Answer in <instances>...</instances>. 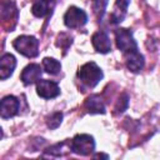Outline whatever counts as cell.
I'll list each match as a JSON object with an SVG mask.
<instances>
[{"mask_svg":"<svg viewBox=\"0 0 160 160\" xmlns=\"http://www.w3.org/2000/svg\"><path fill=\"white\" fill-rule=\"evenodd\" d=\"M14 48L18 52L26 58H35L39 55V40L30 35H21L18 36L14 42Z\"/></svg>","mask_w":160,"mask_h":160,"instance_id":"obj_1","label":"cell"},{"mask_svg":"<svg viewBox=\"0 0 160 160\" xmlns=\"http://www.w3.org/2000/svg\"><path fill=\"white\" fill-rule=\"evenodd\" d=\"M78 78L89 88H94L99 84V81L102 79V71L101 69L92 61L84 64L79 71H78Z\"/></svg>","mask_w":160,"mask_h":160,"instance_id":"obj_2","label":"cell"},{"mask_svg":"<svg viewBox=\"0 0 160 160\" xmlns=\"http://www.w3.org/2000/svg\"><path fill=\"white\" fill-rule=\"evenodd\" d=\"M94 149H95L94 138L88 134H78L70 141V150L78 155L88 156L94 151Z\"/></svg>","mask_w":160,"mask_h":160,"instance_id":"obj_3","label":"cell"},{"mask_svg":"<svg viewBox=\"0 0 160 160\" xmlns=\"http://www.w3.org/2000/svg\"><path fill=\"white\" fill-rule=\"evenodd\" d=\"M88 22V15L84 10L76 8V6H71L68 9V11L64 15V24L70 28V29H75V28H80L82 25H85Z\"/></svg>","mask_w":160,"mask_h":160,"instance_id":"obj_4","label":"cell"},{"mask_svg":"<svg viewBox=\"0 0 160 160\" xmlns=\"http://www.w3.org/2000/svg\"><path fill=\"white\" fill-rule=\"evenodd\" d=\"M115 40L118 49H120L124 54L138 49V44L132 36V32L128 29H118L115 31Z\"/></svg>","mask_w":160,"mask_h":160,"instance_id":"obj_5","label":"cell"},{"mask_svg":"<svg viewBox=\"0 0 160 160\" xmlns=\"http://www.w3.org/2000/svg\"><path fill=\"white\" fill-rule=\"evenodd\" d=\"M36 94L42 99H52L60 94V88L55 81L39 80L36 82Z\"/></svg>","mask_w":160,"mask_h":160,"instance_id":"obj_6","label":"cell"},{"mask_svg":"<svg viewBox=\"0 0 160 160\" xmlns=\"http://www.w3.org/2000/svg\"><path fill=\"white\" fill-rule=\"evenodd\" d=\"M19 100L12 95H8L0 102V115L2 119H10L19 112Z\"/></svg>","mask_w":160,"mask_h":160,"instance_id":"obj_7","label":"cell"},{"mask_svg":"<svg viewBox=\"0 0 160 160\" xmlns=\"http://www.w3.org/2000/svg\"><path fill=\"white\" fill-rule=\"evenodd\" d=\"M41 74H42V71H41L40 65L29 64L28 66L24 68V70L20 75V79L25 85H31V84H35L40 80Z\"/></svg>","mask_w":160,"mask_h":160,"instance_id":"obj_8","label":"cell"},{"mask_svg":"<svg viewBox=\"0 0 160 160\" xmlns=\"http://www.w3.org/2000/svg\"><path fill=\"white\" fill-rule=\"evenodd\" d=\"M91 44L98 52L106 54L111 50V41L105 31H96L91 36Z\"/></svg>","mask_w":160,"mask_h":160,"instance_id":"obj_9","label":"cell"},{"mask_svg":"<svg viewBox=\"0 0 160 160\" xmlns=\"http://www.w3.org/2000/svg\"><path fill=\"white\" fill-rule=\"evenodd\" d=\"M125 61H126L128 69L131 70L132 72H139L140 70H142L145 64L144 56L138 51V49L125 52Z\"/></svg>","mask_w":160,"mask_h":160,"instance_id":"obj_10","label":"cell"},{"mask_svg":"<svg viewBox=\"0 0 160 160\" xmlns=\"http://www.w3.org/2000/svg\"><path fill=\"white\" fill-rule=\"evenodd\" d=\"M16 66V59L12 54H4L0 59V79L5 80L14 72V69Z\"/></svg>","mask_w":160,"mask_h":160,"instance_id":"obj_11","label":"cell"},{"mask_svg":"<svg viewBox=\"0 0 160 160\" xmlns=\"http://www.w3.org/2000/svg\"><path fill=\"white\" fill-rule=\"evenodd\" d=\"M85 108L90 114H104L105 105L99 95H91L85 101Z\"/></svg>","mask_w":160,"mask_h":160,"instance_id":"obj_12","label":"cell"},{"mask_svg":"<svg viewBox=\"0 0 160 160\" xmlns=\"http://www.w3.org/2000/svg\"><path fill=\"white\" fill-rule=\"evenodd\" d=\"M52 1L50 0H36L31 6V12L36 18H44L51 12Z\"/></svg>","mask_w":160,"mask_h":160,"instance_id":"obj_13","label":"cell"},{"mask_svg":"<svg viewBox=\"0 0 160 160\" xmlns=\"http://www.w3.org/2000/svg\"><path fill=\"white\" fill-rule=\"evenodd\" d=\"M129 2H130V0H116V2L114 5V10L111 12V22L118 24V22L122 21V19L126 14Z\"/></svg>","mask_w":160,"mask_h":160,"instance_id":"obj_14","label":"cell"},{"mask_svg":"<svg viewBox=\"0 0 160 160\" xmlns=\"http://www.w3.org/2000/svg\"><path fill=\"white\" fill-rule=\"evenodd\" d=\"M16 15H18V11H16L14 2L10 0H2L1 1V19H2V21L5 22L8 20H11L12 16L16 18Z\"/></svg>","mask_w":160,"mask_h":160,"instance_id":"obj_15","label":"cell"},{"mask_svg":"<svg viewBox=\"0 0 160 160\" xmlns=\"http://www.w3.org/2000/svg\"><path fill=\"white\" fill-rule=\"evenodd\" d=\"M42 66H44L45 71H46L48 74H50V75H56V74H59L60 70H61V64H60L58 60L52 59V58H44V60H42Z\"/></svg>","mask_w":160,"mask_h":160,"instance_id":"obj_16","label":"cell"},{"mask_svg":"<svg viewBox=\"0 0 160 160\" xmlns=\"http://www.w3.org/2000/svg\"><path fill=\"white\" fill-rule=\"evenodd\" d=\"M106 5H108V0H92V10L99 20L104 16Z\"/></svg>","mask_w":160,"mask_h":160,"instance_id":"obj_17","label":"cell"},{"mask_svg":"<svg viewBox=\"0 0 160 160\" xmlns=\"http://www.w3.org/2000/svg\"><path fill=\"white\" fill-rule=\"evenodd\" d=\"M61 120H62V114L56 111V112H52L50 114L48 118H46V125L48 128L50 129H56L60 124H61Z\"/></svg>","mask_w":160,"mask_h":160,"instance_id":"obj_18","label":"cell"},{"mask_svg":"<svg viewBox=\"0 0 160 160\" xmlns=\"http://www.w3.org/2000/svg\"><path fill=\"white\" fill-rule=\"evenodd\" d=\"M126 106H128V95H121V98L119 99V101H118V111H124L125 109H126Z\"/></svg>","mask_w":160,"mask_h":160,"instance_id":"obj_19","label":"cell"},{"mask_svg":"<svg viewBox=\"0 0 160 160\" xmlns=\"http://www.w3.org/2000/svg\"><path fill=\"white\" fill-rule=\"evenodd\" d=\"M95 158H105V159H108L109 156L108 155H102V154H98V155H95Z\"/></svg>","mask_w":160,"mask_h":160,"instance_id":"obj_20","label":"cell"}]
</instances>
